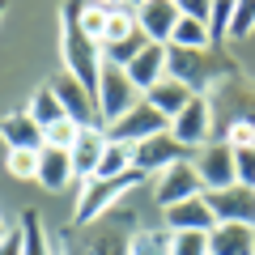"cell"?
<instances>
[{"label": "cell", "instance_id": "obj_1", "mask_svg": "<svg viewBox=\"0 0 255 255\" xmlns=\"http://www.w3.org/2000/svg\"><path fill=\"white\" fill-rule=\"evenodd\" d=\"M140 221L128 217L124 209L107 213L94 226H68L60 234L55 255H132V238H136Z\"/></svg>", "mask_w": 255, "mask_h": 255}, {"label": "cell", "instance_id": "obj_2", "mask_svg": "<svg viewBox=\"0 0 255 255\" xmlns=\"http://www.w3.org/2000/svg\"><path fill=\"white\" fill-rule=\"evenodd\" d=\"M166 77L183 81L191 94H204L213 81H234L238 68L213 47H166Z\"/></svg>", "mask_w": 255, "mask_h": 255}, {"label": "cell", "instance_id": "obj_3", "mask_svg": "<svg viewBox=\"0 0 255 255\" xmlns=\"http://www.w3.org/2000/svg\"><path fill=\"white\" fill-rule=\"evenodd\" d=\"M60 51H64V68L85 85L94 90L98 98V77H102V43H94L81 26H77V0H64V34H60Z\"/></svg>", "mask_w": 255, "mask_h": 255}, {"label": "cell", "instance_id": "obj_4", "mask_svg": "<svg viewBox=\"0 0 255 255\" xmlns=\"http://www.w3.org/2000/svg\"><path fill=\"white\" fill-rule=\"evenodd\" d=\"M149 174L145 170H132L128 174H115V179H85L81 183V196H77V217H73V226H94V221H102L107 213H115L119 204H124V196L132 187H140Z\"/></svg>", "mask_w": 255, "mask_h": 255}, {"label": "cell", "instance_id": "obj_5", "mask_svg": "<svg viewBox=\"0 0 255 255\" xmlns=\"http://www.w3.org/2000/svg\"><path fill=\"white\" fill-rule=\"evenodd\" d=\"M140 98H145V94L132 85L128 68H119V64H102V77H98V115H102V128L119 124Z\"/></svg>", "mask_w": 255, "mask_h": 255}, {"label": "cell", "instance_id": "obj_6", "mask_svg": "<svg viewBox=\"0 0 255 255\" xmlns=\"http://www.w3.org/2000/svg\"><path fill=\"white\" fill-rule=\"evenodd\" d=\"M153 196L162 209H170V204H183V200H196V196H204V179L200 170H196V162H174L166 166L162 174L153 179Z\"/></svg>", "mask_w": 255, "mask_h": 255}, {"label": "cell", "instance_id": "obj_7", "mask_svg": "<svg viewBox=\"0 0 255 255\" xmlns=\"http://www.w3.org/2000/svg\"><path fill=\"white\" fill-rule=\"evenodd\" d=\"M187 157H191V149L179 145V136H174V132H157V136H149V140H140V145H132V166H136V170H145L149 179H157L166 166L187 162Z\"/></svg>", "mask_w": 255, "mask_h": 255}, {"label": "cell", "instance_id": "obj_8", "mask_svg": "<svg viewBox=\"0 0 255 255\" xmlns=\"http://www.w3.org/2000/svg\"><path fill=\"white\" fill-rule=\"evenodd\" d=\"M170 132L179 136V145L191 149V153L209 145V136H213V98L209 94H196V98L170 119Z\"/></svg>", "mask_w": 255, "mask_h": 255}, {"label": "cell", "instance_id": "obj_9", "mask_svg": "<svg viewBox=\"0 0 255 255\" xmlns=\"http://www.w3.org/2000/svg\"><path fill=\"white\" fill-rule=\"evenodd\" d=\"M157 132H170V119H166L157 107H149L145 98H140L132 111H128L119 124H111V128H107V136H111V140H124V145H140V140L157 136Z\"/></svg>", "mask_w": 255, "mask_h": 255}, {"label": "cell", "instance_id": "obj_10", "mask_svg": "<svg viewBox=\"0 0 255 255\" xmlns=\"http://www.w3.org/2000/svg\"><path fill=\"white\" fill-rule=\"evenodd\" d=\"M51 90H55V98L64 102V115H68V119H77L81 128H102V115H98V98H94V90H85L73 73H64Z\"/></svg>", "mask_w": 255, "mask_h": 255}, {"label": "cell", "instance_id": "obj_11", "mask_svg": "<svg viewBox=\"0 0 255 255\" xmlns=\"http://www.w3.org/2000/svg\"><path fill=\"white\" fill-rule=\"evenodd\" d=\"M204 200H209L217 221H247V226H255V187H247V183H230L221 191H204Z\"/></svg>", "mask_w": 255, "mask_h": 255}, {"label": "cell", "instance_id": "obj_12", "mask_svg": "<svg viewBox=\"0 0 255 255\" xmlns=\"http://www.w3.org/2000/svg\"><path fill=\"white\" fill-rule=\"evenodd\" d=\"M196 170H200V179H204V191H221V187H230V183H238V174H234V145H204V149H196Z\"/></svg>", "mask_w": 255, "mask_h": 255}, {"label": "cell", "instance_id": "obj_13", "mask_svg": "<svg viewBox=\"0 0 255 255\" xmlns=\"http://www.w3.org/2000/svg\"><path fill=\"white\" fill-rule=\"evenodd\" d=\"M136 9V26L145 30L149 43H166L170 47V34L179 26V0H145V4H132Z\"/></svg>", "mask_w": 255, "mask_h": 255}, {"label": "cell", "instance_id": "obj_14", "mask_svg": "<svg viewBox=\"0 0 255 255\" xmlns=\"http://www.w3.org/2000/svg\"><path fill=\"white\" fill-rule=\"evenodd\" d=\"M162 226L170 230V234H183V230H200V234H213L217 217H213L209 200H204V196H196V200H183V204H170V209H162Z\"/></svg>", "mask_w": 255, "mask_h": 255}, {"label": "cell", "instance_id": "obj_15", "mask_svg": "<svg viewBox=\"0 0 255 255\" xmlns=\"http://www.w3.org/2000/svg\"><path fill=\"white\" fill-rule=\"evenodd\" d=\"M213 255H255V226L247 221H217L209 234Z\"/></svg>", "mask_w": 255, "mask_h": 255}, {"label": "cell", "instance_id": "obj_16", "mask_svg": "<svg viewBox=\"0 0 255 255\" xmlns=\"http://www.w3.org/2000/svg\"><path fill=\"white\" fill-rule=\"evenodd\" d=\"M107 128H81V136H77V145H73V170H77V183H85V179H94L98 174V162H102V153H107Z\"/></svg>", "mask_w": 255, "mask_h": 255}, {"label": "cell", "instance_id": "obj_17", "mask_svg": "<svg viewBox=\"0 0 255 255\" xmlns=\"http://www.w3.org/2000/svg\"><path fill=\"white\" fill-rule=\"evenodd\" d=\"M0 140L4 149H43V128L30 119V111H9L0 119Z\"/></svg>", "mask_w": 255, "mask_h": 255}, {"label": "cell", "instance_id": "obj_18", "mask_svg": "<svg viewBox=\"0 0 255 255\" xmlns=\"http://www.w3.org/2000/svg\"><path fill=\"white\" fill-rule=\"evenodd\" d=\"M128 77H132V85H136L140 94L153 90V85L166 77V43H149L136 60L128 64Z\"/></svg>", "mask_w": 255, "mask_h": 255}, {"label": "cell", "instance_id": "obj_19", "mask_svg": "<svg viewBox=\"0 0 255 255\" xmlns=\"http://www.w3.org/2000/svg\"><path fill=\"white\" fill-rule=\"evenodd\" d=\"M38 183L47 191H68L77 183V170H73V153L64 149H47L43 145V162H38Z\"/></svg>", "mask_w": 255, "mask_h": 255}, {"label": "cell", "instance_id": "obj_20", "mask_svg": "<svg viewBox=\"0 0 255 255\" xmlns=\"http://www.w3.org/2000/svg\"><path fill=\"white\" fill-rule=\"evenodd\" d=\"M191 98H196V94H191L183 81H174V77H162L153 90H145V102H149V107H157L166 119H174V115H179V111L187 107Z\"/></svg>", "mask_w": 255, "mask_h": 255}, {"label": "cell", "instance_id": "obj_21", "mask_svg": "<svg viewBox=\"0 0 255 255\" xmlns=\"http://www.w3.org/2000/svg\"><path fill=\"white\" fill-rule=\"evenodd\" d=\"M21 255H55V247H51V234H47V226H43V217H38L34 209H26L21 213Z\"/></svg>", "mask_w": 255, "mask_h": 255}, {"label": "cell", "instance_id": "obj_22", "mask_svg": "<svg viewBox=\"0 0 255 255\" xmlns=\"http://www.w3.org/2000/svg\"><path fill=\"white\" fill-rule=\"evenodd\" d=\"M38 162L43 149H4V170L17 183H38Z\"/></svg>", "mask_w": 255, "mask_h": 255}, {"label": "cell", "instance_id": "obj_23", "mask_svg": "<svg viewBox=\"0 0 255 255\" xmlns=\"http://www.w3.org/2000/svg\"><path fill=\"white\" fill-rule=\"evenodd\" d=\"M26 111H30V119H34L38 128H51L55 119H68V115H64V102L55 98L51 85H43V90L30 94V107H26Z\"/></svg>", "mask_w": 255, "mask_h": 255}, {"label": "cell", "instance_id": "obj_24", "mask_svg": "<svg viewBox=\"0 0 255 255\" xmlns=\"http://www.w3.org/2000/svg\"><path fill=\"white\" fill-rule=\"evenodd\" d=\"M128 170H132V145H124V140H107V153H102L94 179H115V174H128Z\"/></svg>", "mask_w": 255, "mask_h": 255}, {"label": "cell", "instance_id": "obj_25", "mask_svg": "<svg viewBox=\"0 0 255 255\" xmlns=\"http://www.w3.org/2000/svg\"><path fill=\"white\" fill-rule=\"evenodd\" d=\"M132 255H170V230L166 226H140L132 238Z\"/></svg>", "mask_w": 255, "mask_h": 255}, {"label": "cell", "instance_id": "obj_26", "mask_svg": "<svg viewBox=\"0 0 255 255\" xmlns=\"http://www.w3.org/2000/svg\"><path fill=\"white\" fill-rule=\"evenodd\" d=\"M136 9L132 4H119V9H111V21H107V38H102V47H115V43H124V38H132L136 34Z\"/></svg>", "mask_w": 255, "mask_h": 255}, {"label": "cell", "instance_id": "obj_27", "mask_svg": "<svg viewBox=\"0 0 255 255\" xmlns=\"http://www.w3.org/2000/svg\"><path fill=\"white\" fill-rule=\"evenodd\" d=\"M107 21H111V9L90 4V0H77V26H81L94 43H102V38H107Z\"/></svg>", "mask_w": 255, "mask_h": 255}, {"label": "cell", "instance_id": "obj_28", "mask_svg": "<svg viewBox=\"0 0 255 255\" xmlns=\"http://www.w3.org/2000/svg\"><path fill=\"white\" fill-rule=\"evenodd\" d=\"M170 47H213V34H209L204 21L179 17V26H174V34H170Z\"/></svg>", "mask_w": 255, "mask_h": 255}, {"label": "cell", "instance_id": "obj_29", "mask_svg": "<svg viewBox=\"0 0 255 255\" xmlns=\"http://www.w3.org/2000/svg\"><path fill=\"white\" fill-rule=\"evenodd\" d=\"M77 136H81V124H77V119H55L51 128H43V145L47 149H64V153H73Z\"/></svg>", "mask_w": 255, "mask_h": 255}, {"label": "cell", "instance_id": "obj_30", "mask_svg": "<svg viewBox=\"0 0 255 255\" xmlns=\"http://www.w3.org/2000/svg\"><path fill=\"white\" fill-rule=\"evenodd\" d=\"M170 255H213L209 251V234H200V230L170 234Z\"/></svg>", "mask_w": 255, "mask_h": 255}, {"label": "cell", "instance_id": "obj_31", "mask_svg": "<svg viewBox=\"0 0 255 255\" xmlns=\"http://www.w3.org/2000/svg\"><path fill=\"white\" fill-rule=\"evenodd\" d=\"M255 30V0H238L234 21H230V38H247Z\"/></svg>", "mask_w": 255, "mask_h": 255}, {"label": "cell", "instance_id": "obj_32", "mask_svg": "<svg viewBox=\"0 0 255 255\" xmlns=\"http://www.w3.org/2000/svg\"><path fill=\"white\" fill-rule=\"evenodd\" d=\"M226 145H234V149H251V145H255V124L234 119V124L226 128Z\"/></svg>", "mask_w": 255, "mask_h": 255}, {"label": "cell", "instance_id": "obj_33", "mask_svg": "<svg viewBox=\"0 0 255 255\" xmlns=\"http://www.w3.org/2000/svg\"><path fill=\"white\" fill-rule=\"evenodd\" d=\"M234 174H238V183L255 187V145L251 149H234Z\"/></svg>", "mask_w": 255, "mask_h": 255}, {"label": "cell", "instance_id": "obj_34", "mask_svg": "<svg viewBox=\"0 0 255 255\" xmlns=\"http://www.w3.org/2000/svg\"><path fill=\"white\" fill-rule=\"evenodd\" d=\"M179 13H183V17H196V21H204V26H209V17H213V0H179Z\"/></svg>", "mask_w": 255, "mask_h": 255}, {"label": "cell", "instance_id": "obj_35", "mask_svg": "<svg viewBox=\"0 0 255 255\" xmlns=\"http://www.w3.org/2000/svg\"><path fill=\"white\" fill-rule=\"evenodd\" d=\"M0 255H21V230H9L0 238Z\"/></svg>", "mask_w": 255, "mask_h": 255}, {"label": "cell", "instance_id": "obj_36", "mask_svg": "<svg viewBox=\"0 0 255 255\" xmlns=\"http://www.w3.org/2000/svg\"><path fill=\"white\" fill-rule=\"evenodd\" d=\"M90 4H102V9H119V4H132V0H90Z\"/></svg>", "mask_w": 255, "mask_h": 255}, {"label": "cell", "instance_id": "obj_37", "mask_svg": "<svg viewBox=\"0 0 255 255\" xmlns=\"http://www.w3.org/2000/svg\"><path fill=\"white\" fill-rule=\"evenodd\" d=\"M4 234H9V226H4V217H0V238H4Z\"/></svg>", "mask_w": 255, "mask_h": 255}, {"label": "cell", "instance_id": "obj_38", "mask_svg": "<svg viewBox=\"0 0 255 255\" xmlns=\"http://www.w3.org/2000/svg\"><path fill=\"white\" fill-rule=\"evenodd\" d=\"M4 9H9V0H0V17H4Z\"/></svg>", "mask_w": 255, "mask_h": 255}, {"label": "cell", "instance_id": "obj_39", "mask_svg": "<svg viewBox=\"0 0 255 255\" xmlns=\"http://www.w3.org/2000/svg\"><path fill=\"white\" fill-rule=\"evenodd\" d=\"M132 4H145V0H132Z\"/></svg>", "mask_w": 255, "mask_h": 255}]
</instances>
